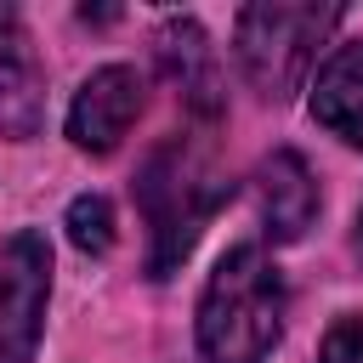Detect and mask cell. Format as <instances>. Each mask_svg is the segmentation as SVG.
<instances>
[{"mask_svg": "<svg viewBox=\"0 0 363 363\" xmlns=\"http://www.w3.org/2000/svg\"><path fill=\"white\" fill-rule=\"evenodd\" d=\"M227 187L233 182L204 159L199 142L170 136L164 147L147 153L136 199H142V216H147V272L153 278H170L187 261V250L199 244V233L216 216V204L227 199Z\"/></svg>", "mask_w": 363, "mask_h": 363, "instance_id": "cell-2", "label": "cell"}, {"mask_svg": "<svg viewBox=\"0 0 363 363\" xmlns=\"http://www.w3.org/2000/svg\"><path fill=\"white\" fill-rule=\"evenodd\" d=\"M68 238H74L79 250H91V255L113 250V204H108L102 193H79V199L68 204Z\"/></svg>", "mask_w": 363, "mask_h": 363, "instance_id": "cell-10", "label": "cell"}, {"mask_svg": "<svg viewBox=\"0 0 363 363\" xmlns=\"http://www.w3.org/2000/svg\"><path fill=\"white\" fill-rule=\"evenodd\" d=\"M6 34H17V11H11V6H0V40H6Z\"/></svg>", "mask_w": 363, "mask_h": 363, "instance_id": "cell-12", "label": "cell"}, {"mask_svg": "<svg viewBox=\"0 0 363 363\" xmlns=\"http://www.w3.org/2000/svg\"><path fill=\"white\" fill-rule=\"evenodd\" d=\"M159 68L170 74V85L199 108V113H216L221 108V96H216V51H210V40H204V28L193 23V17H170L164 28H159Z\"/></svg>", "mask_w": 363, "mask_h": 363, "instance_id": "cell-9", "label": "cell"}, {"mask_svg": "<svg viewBox=\"0 0 363 363\" xmlns=\"http://www.w3.org/2000/svg\"><path fill=\"white\" fill-rule=\"evenodd\" d=\"M284 272L261 244H233L199 295V352L204 363H267L284 335Z\"/></svg>", "mask_w": 363, "mask_h": 363, "instance_id": "cell-1", "label": "cell"}, {"mask_svg": "<svg viewBox=\"0 0 363 363\" xmlns=\"http://www.w3.org/2000/svg\"><path fill=\"white\" fill-rule=\"evenodd\" d=\"M40 119H45V68L23 34H6L0 40V136L28 142Z\"/></svg>", "mask_w": 363, "mask_h": 363, "instance_id": "cell-8", "label": "cell"}, {"mask_svg": "<svg viewBox=\"0 0 363 363\" xmlns=\"http://www.w3.org/2000/svg\"><path fill=\"white\" fill-rule=\"evenodd\" d=\"M335 23H340V6L261 0V6H244V11H238L233 57H238L244 79H250L267 102H284V96L306 79V68H312V57H318V45H323V34H329Z\"/></svg>", "mask_w": 363, "mask_h": 363, "instance_id": "cell-3", "label": "cell"}, {"mask_svg": "<svg viewBox=\"0 0 363 363\" xmlns=\"http://www.w3.org/2000/svg\"><path fill=\"white\" fill-rule=\"evenodd\" d=\"M357 238H363V210H357Z\"/></svg>", "mask_w": 363, "mask_h": 363, "instance_id": "cell-13", "label": "cell"}, {"mask_svg": "<svg viewBox=\"0 0 363 363\" xmlns=\"http://www.w3.org/2000/svg\"><path fill=\"white\" fill-rule=\"evenodd\" d=\"M312 119L340 136L346 147H363V40L335 45V57L312 79Z\"/></svg>", "mask_w": 363, "mask_h": 363, "instance_id": "cell-7", "label": "cell"}, {"mask_svg": "<svg viewBox=\"0 0 363 363\" xmlns=\"http://www.w3.org/2000/svg\"><path fill=\"white\" fill-rule=\"evenodd\" d=\"M51 301V244L23 227L0 244V363H34Z\"/></svg>", "mask_w": 363, "mask_h": 363, "instance_id": "cell-4", "label": "cell"}, {"mask_svg": "<svg viewBox=\"0 0 363 363\" xmlns=\"http://www.w3.org/2000/svg\"><path fill=\"white\" fill-rule=\"evenodd\" d=\"M142 102H147V91H142V74L136 68H125V62L96 68L79 85L74 108H68V142L79 153H113L125 142V130L136 125Z\"/></svg>", "mask_w": 363, "mask_h": 363, "instance_id": "cell-5", "label": "cell"}, {"mask_svg": "<svg viewBox=\"0 0 363 363\" xmlns=\"http://www.w3.org/2000/svg\"><path fill=\"white\" fill-rule=\"evenodd\" d=\"M255 199H261V227H267L272 244H295L312 227V216H318V182H312L306 159L289 153V147H278V153L261 159Z\"/></svg>", "mask_w": 363, "mask_h": 363, "instance_id": "cell-6", "label": "cell"}, {"mask_svg": "<svg viewBox=\"0 0 363 363\" xmlns=\"http://www.w3.org/2000/svg\"><path fill=\"white\" fill-rule=\"evenodd\" d=\"M318 363H363V318H340V323L323 335Z\"/></svg>", "mask_w": 363, "mask_h": 363, "instance_id": "cell-11", "label": "cell"}]
</instances>
